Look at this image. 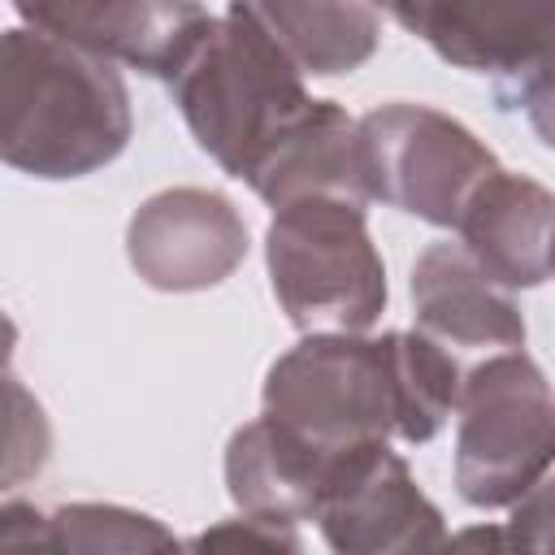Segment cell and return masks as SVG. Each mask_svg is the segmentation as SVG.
<instances>
[{"label":"cell","instance_id":"obj_1","mask_svg":"<svg viewBox=\"0 0 555 555\" xmlns=\"http://www.w3.org/2000/svg\"><path fill=\"white\" fill-rule=\"evenodd\" d=\"M130 91L113 61L9 26L0 39V156L9 169L65 182L113 165L130 143Z\"/></svg>","mask_w":555,"mask_h":555},{"label":"cell","instance_id":"obj_2","mask_svg":"<svg viewBox=\"0 0 555 555\" xmlns=\"http://www.w3.org/2000/svg\"><path fill=\"white\" fill-rule=\"evenodd\" d=\"M169 91L199 152L247 186L317 104L251 4L217 13Z\"/></svg>","mask_w":555,"mask_h":555},{"label":"cell","instance_id":"obj_3","mask_svg":"<svg viewBox=\"0 0 555 555\" xmlns=\"http://www.w3.org/2000/svg\"><path fill=\"white\" fill-rule=\"evenodd\" d=\"M264 264L278 308L299 334H369L386 312V264L364 204L308 195L269 217Z\"/></svg>","mask_w":555,"mask_h":555},{"label":"cell","instance_id":"obj_4","mask_svg":"<svg viewBox=\"0 0 555 555\" xmlns=\"http://www.w3.org/2000/svg\"><path fill=\"white\" fill-rule=\"evenodd\" d=\"M455 490L468 507H516L555 468V390L525 351L464 373L455 408Z\"/></svg>","mask_w":555,"mask_h":555},{"label":"cell","instance_id":"obj_5","mask_svg":"<svg viewBox=\"0 0 555 555\" xmlns=\"http://www.w3.org/2000/svg\"><path fill=\"white\" fill-rule=\"evenodd\" d=\"M260 416L321 455H351L395 438V377L386 334H304L264 373Z\"/></svg>","mask_w":555,"mask_h":555},{"label":"cell","instance_id":"obj_6","mask_svg":"<svg viewBox=\"0 0 555 555\" xmlns=\"http://www.w3.org/2000/svg\"><path fill=\"white\" fill-rule=\"evenodd\" d=\"M356 156L364 199L399 208L438 230H455L473 191L503 169L464 121L408 100L377 104L360 117Z\"/></svg>","mask_w":555,"mask_h":555},{"label":"cell","instance_id":"obj_7","mask_svg":"<svg viewBox=\"0 0 555 555\" xmlns=\"http://www.w3.org/2000/svg\"><path fill=\"white\" fill-rule=\"evenodd\" d=\"M317 525L334 555H460L438 503L390 442L343 460Z\"/></svg>","mask_w":555,"mask_h":555},{"label":"cell","instance_id":"obj_8","mask_svg":"<svg viewBox=\"0 0 555 555\" xmlns=\"http://www.w3.org/2000/svg\"><path fill=\"white\" fill-rule=\"evenodd\" d=\"M247 256L243 212L212 186H165L126 225V260L143 286L191 295L221 286Z\"/></svg>","mask_w":555,"mask_h":555},{"label":"cell","instance_id":"obj_9","mask_svg":"<svg viewBox=\"0 0 555 555\" xmlns=\"http://www.w3.org/2000/svg\"><path fill=\"white\" fill-rule=\"evenodd\" d=\"M26 26L61 35L104 61H121L139 74L173 82L186 56L217 22L204 4H156V0H39L13 9Z\"/></svg>","mask_w":555,"mask_h":555},{"label":"cell","instance_id":"obj_10","mask_svg":"<svg viewBox=\"0 0 555 555\" xmlns=\"http://www.w3.org/2000/svg\"><path fill=\"white\" fill-rule=\"evenodd\" d=\"M390 17L494 87L555 61V4H395Z\"/></svg>","mask_w":555,"mask_h":555},{"label":"cell","instance_id":"obj_11","mask_svg":"<svg viewBox=\"0 0 555 555\" xmlns=\"http://www.w3.org/2000/svg\"><path fill=\"white\" fill-rule=\"evenodd\" d=\"M460 247L477 269L512 291H533L555 273V191L494 169L460 212Z\"/></svg>","mask_w":555,"mask_h":555},{"label":"cell","instance_id":"obj_12","mask_svg":"<svg viewBox=\"0 0 555 555\" xmlns=\"http://www.w3.org/2000/svg\"><path fill=\"white\" fill-rule=\"evenodd\" d=\"M343 460L321 455L317 447H308L291 429H282L278 421L256 416V421L238 425L225 442V490H230L238 516L295 529L299 520H317Z\"/></svg>","mask_w":555,"mask_h":555},{"label":"cell","instance_id":"obj_13","mask_svg":"<svg viewBox=\"0 0 555 555\" xmlns=\"http://www.w3.org/2000/svg\"><path fill=\"white\" fill-rule=\"evenodd\" d=\"M416 330L447 351H520L525 317L460 243H429L412 264Z\"/></svg>","mask_w":555,"mask_h":555},{"label":"cell","instance_id":"obj_14","mask_svg":"<svg viewBox=\"0 0 555 555\" xmlns=\"http://www.w3.org/2000/svg\"><path fill=\"white\" fill-rule=\"evenodd\" d=\"M356 126H360V117H351L343 104L317 100L312 113L299 121V130L251 178V191L273 212L295 199H308V195H343V199L369 204L364 182H360Z\"/></svg>","mask_w":555,"mask_h":555},{"label":"cell","instance_id":"obj_15","mask_svg":"<svg viewBox=\"0 0 555 555\" xmlns=\"http://www.w3.org/2000/svg\"><path fill=\"white\" fill-rule=\"evenodd\" d=\"M291 65L308 78H338L377 52L382 13L369 4H251Z\"/></svg>","mask_w":555,"mask_h":555},{"label":"cell","instance_id":"obj_16","mask_svg":"<svg viewBox=\"0 0 555 555\" xmlns=\"http://www.w3.org/2000/svg\"><path fill=\"white\" fill-rule=\"evenodd\" d=\"M386 347L395 377V438L412 447L438 438L451 412L460 408V390H464L455 351H447L421 330H390Z\"/></svg>","mask_w":555,"mask_h":555},{"label":"cell","instance_id":"obj_17","mask_svg":"<svg viewBox=\"0 0 555 555\" xmlns=\"http://www.w3.org/2000/svg\"><path fill=\"white\" fill-rule=\"evenodd\" d=\"M52 520L69 555H186V542L139 507L61 503L52 507Z\"/></svg>","mask_w":555,"mask_h":555},{"label":"cell","instance_id":"obj_18","mask_svg":"<svg viewBox=\"0 0 555 555\" xmlns=\"http://www.w3.org/2000/svg\"><path fill=\"white\" fill-rule=\"evenodd\" d=\"M186 555H304V542L295 538L291 525L234 516V520H217L199 529L186 542Z\"/></svg>","mask_w":555,"mask_h":555},{"label":"cell","instance_id":"obj_19","mask_svg":"<svg viewBox=\"0 0 555 555\" xmlns=\"http://www.w3.org/2000/svg\"><path fill=\"white\" fill-rule=\"evenodd\" d=\"M48 421L43 408L26 395V386L9 373V455H4V486H17L26 473H39L48 460Z\"/></svg>","mask_w":555,"mask_h":555},{"label":"cell","instance_id":"obj_20","mask_svg":"<svg viewBox=\"0 0 555 555\" xmlns=\"http://www.w3.org/2000/svg\"><path fill=\"white\" fill-rule=\"evenodd\" d=\"M494 100L503 108L525 113V121L542 139V147L555 152V61H546V65H538V69L503 82V87H494Z\"/></svg>","mask_w":555,"mask_h":555},{"label":"cell","instance_id":"obj_21","mask_svg":"<svg viewBox=\"0 0 555 555\" xmlns=\"http://www.w3.org/2000/svg\"><path fill=\"white\" fill-rule=\"evenodd\" d=\"M0 555H69V546L61 542L52 512L9 499L0 512Z\"/></svg>","mask_w":555,"mask_h":555},{"label":"cell","instance_id":"obj_22","mask_svg":"<svg viewBox=\"0 0 555 555\" xmlns=\"http://www.w3.org/2000/svg\"><path fill=\"white\" fill-rule=\"evenodd\" d=\"M507 529L529 555H555V477L533 486L507 516Z\"/></svg>","mask_w":555,"mask_h":555},{"label":"cell","instance_id":"obj_23","mask_svg":"<svg viewBox=\"0 0 555 555\" xmlns=\"http://www.w3.org/2000/svg\"><path fill=\"white\" fill-rule=\"evenodd\" d=\"M455 542H460V555H529L507 525H490V520L460 529Z\"/></svg>","mask_w":555,"mask_h":555},{"label":"cell","instance_id":"obj_24","mask_svg":"<svg viewBox=\"0 0 555 555\" xmlns=\"http://www.w3.org/2000/svg\"><path fill=\"white\" fill-rule=\"evenodd\" d=\"M551 278H555V273H551Z\"/></svg>","mask_w":555,"mask_h":555}]
</instances>
